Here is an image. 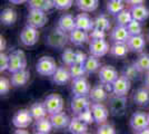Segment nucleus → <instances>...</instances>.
<instances>
[{"label":"nucleus","instance_id":"51","mask_svg":"<svg viewBox=\"0 0 149 134\" xmlns=\"http://www.w3.org/2000/svg\"><path fill=\"white\" fill-rule=\"evenodd\" d=\"M6 49V39L5 37H2V36H0V51H5Z\"/></svg>","mask_w":149,"mask_h":134},{"label":"nucleus","instance_id":"41","mask_svg":"<svg viewBox=\"0 0 149 134\" xmlns=\"http://www.w3.org/2000/svg\"><path fill=\"white\" fill-rule=\"evenodd\" d=\"M74 56H76V51H74L71 48H67L62 51L61 54V60L66 66H71L74 64Z\"/></svg>","mask_w":149,"mask_h":134},{"label":"nucleus","instance_id":"21","mask_svg":"<svg viewBox=\"0 0 149 134\" xmlns=\"http://www.w3.org/2000/svg\"><path fill=\"white\" fill-rule=\"evenodd\" d=\"M52 78V82L57 85H65L69 82V79L71 78V75H70V70L69 68H66V67H57L56 72L54 73V75L51 76Z\"/></svg>","mask_w":149,"mask_h":134},{"label":"nucleus","instance_id":"7","mask_svg":"<svg viewBox=\"0 0 149 134\" xmlns=\"http://www.w3.org/2000/svg\"><path fill=\"white\" fill-rule=\"evenodd\" d=\"M38 39H39V32L38 28H35L32 26L27 25L20 32V40L22 45L25 46H33L37 44Z\"/></svg>","mask_w":149,"mask_h":134},{"label":"nucleus","instance_id":"37","mask_svg":"<svg viewBox=\"0 0 149 134\" xmlns=\"http://www.w3.org/2000/svg\"><path fill=\"white\" fill-rule=\"evenodd\" d=\"M139 74H140V70L137 68V66L134 63V64L126 65L124 67V69H123V74L121 75L126 76L130 81H136L139 77Z\"/></svg>","mask_w":149,"mask_h":134},{"label":"nucleus","instance_id":"46","mask_svg":"<svg viewBox=\"0 0 149 134\" xmlns=\"http://www.w3.org/2000/svg\"><path fill=\"white\" fill-rule=\"evenodd\" d=\"M10 85H13L11 81H9L6 77H1L0 78V94L6 95L7 93L10 91Z\"/></svg>","mask_w":149,"mask_h":134},{"label":"nucleus","instance_id":"28","mask_svg":"<svg viewBox=\"0 0 149 134\" xmlns=\"http://www.w3.org/2000/svg\"><path fill=\"white\" fill-rule=\"evenodd\" d=\"M129 51V48L127 46V43H113L110 47V55L116 58H125Z\"/></svg>","mask_w":149,"mask_h":134},{"label":"nucleus","instance_id":"29","mask_svg":"<svg viewBox=\"0 0 149 134\" xmlns=\"http://www.w3.org/2000/svg\"><path fill=\"white\" fill-rule=\"evenodd\" d=\"M17 20V13L13 8H6L1 11L0 15V21L5 26H11Z\"/></svg>","mask_w":149,"mask_h":134},{"label":"nucleus","instance_id":"11","mask_svg":"<svg viewBox=\"0 0 149 134\" xmlns=\"http://www.w3.org/2000/svg\"><path fill=\"white\" fill-rule=\"evenodd\" d=\"M109 51H110L109 44L105 39H91L89 44V51L96 57H102Z\"/></svg>","mask_w":149,"mask_h":134},{"label":"nucleus","instance_id":"50","mask_svg":"<svg viewBox=\"0 0 149 134\" xmlns=\"http://www.w3.org/2000/svg\"><path fill=\"white\" fill-rule=\"evenodd\" d=\"M126 2L130 6H136V5H143L145 0H126Z\"/></svg>","mask_w":149,"mask_h":134},{"label":"nucleus","instance_id":"3","mask_svg":"<svg viewBox=\"0 0 149 134\" xmlns=\"http://www.w3.org/2000/svg\"><path fill=\"white\" fill-rule=\"evenodd\" d=\"M27 66V60H26V56L24 51L18 49V51H13L9 55V68L8 70L13 74L19 70L26 69Z\"/></svg>","mask_w":149,"mask_h":134},{"label":"nucleus","instance_id":"30","mask_svg":"<svg viewBox=\"0 0 149 134\" xmlns=\"http://www.w3.org/2000/svg\"><path fill=\"white\" fill-rule=\"evenodd\" d=\"M28 6L30 9H39L46 13L55 8L52 0H28Z\"/></svg>","mask_w":149,"mask_h":134},{"label":"nucleus","instance_id":"57","mask_svg":"<svg viewBox=\"0 0 149 134\" xmlns=\"http://www.w3.org/2000/svg\"><path fill=\"white\" fill-rule=\"evenodd\" d=\"M148 116H149V114H148Z\"/></svg>","mask_w":149,"mask_h":134},{"label":"nucleus","instance_id":"23","mask_svg":"<svg viewBox=\"0 0 149 134\" xmlns=\"http://www.w3.org/2000/svg\"><path fill=\"white\" fill-rule=\"evenodd\" d=\"M91 104L88 101L87 96H74L72 101L70 103V107L74 115L79 114L81 111L87 109Z\"/></svg>","mask_w":149,"mask_h":134},{"label":"nucleus","instance_id":"54","mask_svg":"<svg viewBox=\"0 0 149 134\" xmlns=\"http://www.w3.org/2000/svg\"><path fill=\"white\" fill-rule=\"evenodd\" d=\"M15 133L16 134H27L28 133V131H24V130L19 128V130H16V131H15Z\"/></svg>","mask_w":149,"mask_h":134},{"label":"nucleus","instance_id":"49","mask_svg":"<svg viewBox=\"0 0 149 134\" xmlns=\"http://www.w3.org/2000/svg\"><path fill=\"white\" fill-rule=\"evenodd\" d=\"M88 56L81 51H76V56H74V63L76 64H82L85 65L86 60H87Z\"/></svg>","mask_w":149,"mask_h":134},{"label":"nucleus","instance_id":"33","mask_svg":"<svg viewBox=\"0 0 149 134\" xmlns=\"http://www.w3.org/2000/svg\"><path fill=\"white\" fill-rule=\"evenodd\" d=\"M76 5L78 7V9L81 11L91 13L98 8L99 0H76Z\"/></svg>","mask_w":149,"mask_h":134},{"label":"nucleus","instance_id":"19","mask_svg":"<svg viewBox=\"0 0 149 134\" xmlns=\"http://www.w3.org/2000/svg\"><path fill=\"white\" fill-rule=\"evenodd\" d=\"M132 101L136 104L137 106H141V107H146L149 105V88L146 86L138 88L135 91L134 95H132Z\"/></svg>","mask_w":149,"mask_h":134},{"label":"nucleus","instance_id":"58","mask_svg":"<svg viewBox=\"0 0 149 134\" xmlns=\"http://www.w3.org/2000/svg\"><path fill=\"white\" fill-rule=\"evenodd\" d=\"M148 37H149V36H148Z\"/></svg>","mask_w":149,"mask_h":134},{"label":"nucleus","instance_id":"43","mask_svg":"<svg viewBox=\"0 0 149 134\" xmlns=\"http://www.w3.org/2000/svg\"><path fill=\"white\" fill-rule=\"evenodd\" d=\"M77 116L80 119L82 122H85L86 124H93L95 122V119H93V111H91V107L88 106L87 109H85L84 111H81L79 114H77Z\"/></svg>","mask_w":149,"mask_h":134},{"label":"nucleus","instance_id":"20","mask_svg":"<svg viewBox=\"0 0 149 134\" xmlns=\"http://www.w3.org/2000/svg\"><path fill=\"white\" fill-rule=\"evenodd\" d=\"M74 19H76V28H79L86 32H91L95 28V21L87 13H79L74 17Z\"/></svg>","mask_w":149,"mask_h":134},{"label":"nucleus","instance_id":"44","mask_svg":"<svg viewBox=\"0 0 149 134\" xmlns=\"http://www.w3.org/2000/svg\"><path fill=\"white\" fill-rule=\"evenodd\" d=\"M54 6L58 10H67L74 5V0H52Z\"/></svg>","mask_w":149,"mask_h":134},{"label":"nucleus","instance_id":"35","mask_svg":"<svg viewBox=\"0 0 149 134\" xmlns=\"http://www.w3.org/2000/svg\"><path fill=\"white\" fill-rule=\"evenodd\" d=\"M135 65L137 66V68L140 70V73L149 72V54L140 53V55L135 60Z\"/></svg>","mask_w":149,"mask_h":134},{"label":"nucleus","instance_id":"56","mask_svg":"<svg viewBox=\"0 0 149 134\" xmlns=\"http://www.w3.org/2000/svg\"><path fill=\"white\" fill-rule=\"evenodd\" d=\"M115 1H123V2H126V0H115Z\"/></svg>","mask_w":149,"mask_h":134},{"label":"nucleus","instance_id":"13","mask_svg":"<svg viewBox=\"0 0 149 134\" xmlns=\"http://www.w3.org/2000/svg\"><path fill=\"white\" fill-rule=\"evenodd\" d=\"M91 111H93V119H95V123H97L98 125L102 124L107 122L108 120V116H109V109L106 107L102 103H95L93 102L91 105Z\"/></svg>","mask_w":149,"mask_h":134},{"label":"nucleus","instance_id":"14","mask_svg":"<svg viewBox=\"0 0 149 134\" xmlns=\"http://www.w3.org/2000/svg\"><path fill=\"white\" fill-rule=\"evenodd\" d=\"M118 76V72L110 65L102 66L99 69V79L101 84H112Z\"/></svg>","mask_w":149,"mask_h":134},{"label":"nucleus","instance_id":"6","mask_svg":"<svg viewBox=\"0 0 149 134\" xmlns=\"http://www.w3.org/2000/svg\"><path fill=\"white\" fill-rule=\"evenodd\" d=\"M47 15L44 10L39 9H30L27 16V25L32 26L35 28H42L47 24Z\"/></svg>","mask_w":149,"mask_h":134},{"label":"nucleus","instance_id":"31","mask_svg":"<svg viewBox=\"0 0 149 134\" xmlns=\"http://www.w3.org/2000/svg\"><path fill=\"white\" fill-rule=\"evenodd\" d=\"M52 128H54L52 123L50 121V119H47V117L37 120L35 123V132L38 134H48L51 132Z\"/></svg>","mask_w":149,"mask_h":134},{"label":"nucleus","instance_id":"39","mask_svg":"<svg viewBox=\"0 0 149 134\" xmlns=\"http://www.w3.org/2000/svg\"><path fill=\"white\" fill-rule=\"evenodd\" d=\"M125 9V2L123 1H115V0H109L107 2V10L110 15L116 16L121 10Z\"/></svg>","mask_w":149,"mask_h":134},{"label":"nucleus","instance_id":"18","mask_svg":"<svg viewBox=\"0 0 149 134\" xmlns=\"http://www.w3.org/2000/svg\"><path fill=\"white\" fill-rule=\"evenodd\" d=\"M90 36L88 35V32L79 29V28H74L72 32H69V40L76 46H81V45L86 44Z\"/></svg>","mask_w":149,"mask_h":134},{"label":"nucleus","instance_id":"22","mask_svg":"<svg viewBox=\"0 0 149 134\" xmlns=\"http://www.w3.org/2000/svg\"><path fill=\"white\" fill-rule=\"evenodd\" d=\"M89 96H90V100L95 103H104L108 98V92L107 89L105 88L104 84L102 85H96L93 86L90 93H89Z\"/></svg>","mask_w":149,"mask_h":134},{"label":"nucleus","instance_id":"16","mask_svg":"<svg viewBox=\"0 0 149 134\" xmlns=\"http://www.w3.org/2000/svg\"><path fill=\"white\" fill-rule=\"evenodd\" d=\"M130 34L126 26L117 25L110 32V39L112 43H127Z\"/></svg>","mask_w":149,"mask_h":134},{"label":"nucleus","instance_id":"9","mask_svg":"<svg viewBox=\"0 0 149 134\" xmlns=\"http://www.w3.org/2000/svg\"><path fill=\"white\" fill-rule=\"evenodd\" d=\"M33 121L29 109H19L13 117V124L17 128H26L30 125Z\"/></svg>","mask_w":149,"mask_h":134},{"label":"nucleus","instance_id":"15","mask_svg":"<svg viewBox=\"0 0 149 134\" xmlns=\"http://www.w3.org/2000/svg\"><path fill=\"white\" fill-rule=\"evenodd\" d=\"M127 46L129 51L132 53H143V51L146 47V39L143 35H134L130 36L129 39L127 40Z\"/></svg>","mask_w":149,"mask_h":134},{"label":"nucleus","instance_id":"34","mask_svg":"<svg viewBox=\"0 0 149 134\" xmlns=\"http://www.w3.org/2000/svg\"><path fill=\"white\" fill-rule=\"evenodd\" d=\"M99 57H96L93 55H90L87 58L86 63H85V68L88 74H93L96 73L97 70H99L101 68V64H100V60L98 59Z\"/></svg>","mask_w":149,"mask_h":134},{"label":"nucleus","instance_id":"36","mask_svg":"<svg viewBox=\"0 0 149 134\" xmlns=\"http://www.w3.org/2000/svg\"><path fill=\"white\" fill-rule=\"evenodd\" d=\"M134 19L132 18V15H131L130 10H127V9H124L121 10L119 13H117L115 16V20H116V24L120 26H127L131 20Z\"/></svg>","mask_w":149,"mask_h":134},{"label":"nucleus","instance_id":"38","mask_svg":"<svg viewBox=\"0 0 149 134\" xmlns=\"http://www.w3.org/2000/svg\"><path fill=\"white\" fill-rule=\"evenodd\" d=\"M95 21V28H98V29H101L104 32H107L111 28V24H110V20L108 19V17L101 13L99 16L96 17V19L93 20Z\"/></svg>","mask_w":149,"mask_h":134},{"label":"nucleus","instance_id":"24","mask_svg":"<svg viewBox=\"0 0 149 134\" xmlns=\"http://www.w3.org/2000/svg\"><path fill=\"white\" fill-rule=\"evenodd\" d=\"M68 131L72 134H84L87 133L88 131V124H86L85 122H82L76 115L74 117H72L70 120V123L68 125Z\"/></svg>","mask_w":149,"mask_h":134},{"label":"nucleus","instance_id":"5","mask_svg":"<svg viewBox=\"0 0 149 134\" xmlns=\"http://www.w3.org/2000/svg\"><path fill=\"white\" fill-rule=\"evenodd\" d=\"M127 107V97L112 94L109 98V111L113 116H121L125 114Z\"/></svg>","mask_w":149,"mask_h":134},{"label":"nucleus","instance_id":"17","mask_svg":"<svg viewBox=\"0 0 149 134\" xmlns=\"http://www.w3.org/2000/svg\"><path fill=\"white\" fill-rule=\"evenodd\" d=\"M49 119L52 123L54 128H56V130H62V128H68L69 123H70V119L65 112H59V113L51 114Z\"/></svg>","mask_w":149,"mask_h":134},{"label":"nucleus","instance_id":"45","mask_svg":"<svg viewBox=\"0 0 149 134\" xmlns=\"http://www.w3.org/2000/svg\"><path fill=\"white\" fill-rule=\"evenodd\" d=\"M97 133L98 134H115L116 130L111 124H108L107 122L99 124V126L97 128Z\"/></svg>","mask_w":149,"mask_h":134},{"label":"nucleus","instance_id":"25","mask_svg":"<svg viewBox=\"0 0 149 134\" xmlns=\"http://www.w3.org/2000/svg\"><path fill=\"white\" fill-rule=\"evenodd\" d=\"M58 27L63 32H70L76 28V19L70 13H63L58 20Z\"/></svg>","mask_w":149,"mask_h":134},{"label":"nucleus","instance_id":"2","mask_svg":"<svg viewBox=\"0 0 149 134\" xmlns=\"http://www.w3.org/2000/svg\"><path fill=\"white\" fill-rule=\"evenodd\" d=\"M36 69H37L38 74H40L42 76H52L57 69L56 60L50 56H42L39 58L37 65H36Z\"/></svg>","mask_w":149,"mask_h":134},{"label":"nucleus","instance_id":"40","mask_svg":"<svg viewBox=\"0 0 149 134\" xmlns=\"http://www.w3.org/2000/svg\"><path fill=\"white\" fill-rule=\"evenodd\" d=\"M69 70H70V75L71 78H79V77H84L85 74L87 73L86 68H85V65L82 64H72L71 66H69Z\"/></svg>","mask_w":149,"mask_h":134},{"label":"nucleus","instance_id":"26","mask_svg":"<svg viewBox=\"0 0 149 134\" xmlns=\"http://www.w3.org/2000/svg\"><path fill=\"white\" fill-rule=\"evenodd\" d=\"M30 78V73L27 69H22L13 73L11 75V84L15 87H20V86H24L28 83Z\"/></svg>","mask_w":149,"mask_h":134},{"label":"nucleus","instance_id":"47","mask_svg":"<svg viewBox=\"0 0 149 134\" xmlns=\"http://www.w3.org/2000/svg\"><path fill=\"white\" fill-rule=\"evenodd\" d=\"M9 68V56L1 51L0 54V72H5Z\"/></svg>","mask_w":149,"mask_h":134},{"label":"nucleus","instance_id":"53","mask_svg":"<svg viewBox=\"0 0 149 134\" xmlns=\"http://www.w3.org/2000/svg\"><path fill=\"white\" fill-rule=\"evenodd\" d=\"M11 4L15 5H20V4H24V2H28V0H9Z\"/></svg>","mask_w":149,"mask_h":134},{"label":"nucleus","instance_id":"52","mask_svg":"<svg viewBox=\"0 0 149 134\" xmlns=\"http://www.w3.org/2000/svg\"><path fill=\"white\" fill-rule=\"evenodd\" d=\"M145 86L149 88V72H147L145 75Z\"/></svg>","mask_w":149,"mask_h":134},{"label":"nucleus","instance_id":"42","mask_svg":"<svg viewBox=\"0 0 149 134\" xmlns=\"http://www.w3.org/2000/svg\"><path fill=\"white\" fill-rule=\"evenodd\" d=\"M126 27H127L128 32H129V34H130V36H134V35H140L141 32H143L141 21H139V20L132 19L128 25L126 26Z\"/></svg>","mask_w":149,"mask_h":134},{"label":"nucleus","instance_id":"4","mask_svg":"<svg viewBox=\"0 0 149 134\" xmlns=\"http://www.w3.org/2000/svg\"><path fill=\"white\" fill-rule=\"evenodd\" d=\"M129 124H130V128L134 132L140 133L143 130L149 126L148 114H146L145 112H141V111H137L131 115Z\"/></svg>","mask_w":149,"mask_h":134},{"label":"nucleus","instance_id":"27","mask_svg":"<svg viewBox=\"0 0 149 134\" xmlns=\"http://www.w3.org/2000/svg\"><path fill=\"white\" fill-rule=\"evenodd\" d=\"M29 111H30V114L33 117L35 121L40 120V119H44V117H47V114H48V111L46 109L45 103H40V102L33 103L30 106Z\"/></svg>","mask_w":149,"mask_h":134},{"label":"nucleus","instance_id":"32","mask_svg":"<svg viewBox=\"0 0 149 134\" xmlns=\"http://www.w3.org/2000/svg\"><path fill=\"white\" fill-rule=\"evenodd\" d=\"M132 18L139 21H145L149 17V10L143 6V5H136V6H131L130 8Z\"/></svg>","mask_w":149,"mask_h":134},{"label":"nucleus","instance_id":"8","mask_svg":"<svg viewBox=\"0 0 149 134\" xmlns=\"http://www.w3.org/2000/svg\"><path fill=\"white\" fill-rule=\"evenodd\" d=\"M44 103L49 115L62 112V109H63V100H62L61 96L58 95V94L48 95L45 98Z\"/></svg>","mask_w":149,"mask_h":134},{"label":"nucleus","instance_id":"1","mask_svg":"<svg viewBox=\"0 0 149 134\" xmlns=\"http://www.w3.org/2000/svg\"><path fill=\"white\" fill-rule=\"evenodd\" d=\"M68 39L69 36L67 35V32H63L57 26L56 28L51 29L47 35L46 44L51 48H63L68 43Z\"/></svg>","mask_w":149,"mask_h":134},{"label":"nucleus","instance_id":"55","mask_svg":"<svg viewBox=\"0 0 149 134\" xmlns=\"http://www.w3.org/2000/svg\"><path fill=\"white\" fill-rule=\"evenodd\" d=\"M140 133H141V134H147V133H149V126H148V128H146L145 130H143V131H141Z\"/></svg>","mask_w":149,"mask_h":134},{"label":"nucleus","instance_id":"48","mask_svg":"<svg viewBox=\"0 0 149 134\" xmlns=\"http://www.w3.org/2000/svg\"><path fill=\"white\" fill-rule=\"evenodd\" d=\"M90 38L91 39H105L106 37V32L98 29V28H93L90 32Z\"/></svg>","mask_w":149,"mask_h":134},{"label":"nucleus","instance_id":"12","mask_svg":"<svg viewBox=\"0 0 149 134\" xmlns=\"http://www.w3.org/2000/svg\"><path fill=\"white\" fill-rule=\"evenodd\" d=\"M71 85H72L71 89H72L74 96H88L91 91L90 84L88 83V81L85 77L74 78Z\"/></svg>","mask_w":149,"mask_h":134},{"label":"nucleus","instance_id":"10","mask_svg":"<svg viewBox=\"0 0 149 134\" xmlns=\"http://www.w3.org/2000/svg\"><path fill=\"white\" fill-rule=\"evenodd\" d=\"M131 81L124 75L117 77V79L112 83V94L119 96H126L130 91Z\"/></svg>","mask_w":149,"mask_h":134}]
</instances>
